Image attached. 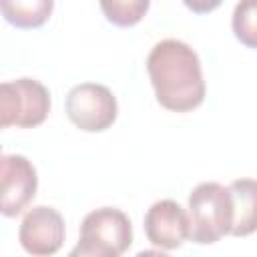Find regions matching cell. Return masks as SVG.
Wrapping results in <instances>:
<instances>
[{
  "mask_svg": "<svg viewBox=\"0 0 257 257\" xmlns=\"http://www.w3.org/2000/svg\"><path fill=\"white\" fill-rule=\"evenodd\" d=\"M223 0H183V4L193 10L195 14H207V12H213L215 8L221 6Z\"/></svg>",
  "mask_w": 257,
  "mask_h": 257,
  "instance_id": "cell-13",
  "label": "cell"
},
{
  "mask_svg": "<svg viewBox=\"0 0 257 257\" xmlns=\"http://www.w3.org/2000/svg\"><path fill=\"white\" fill-rule=\"evenodd\" d=\"M98 4L110 24L128 28L145 18L151 0H98Z\"/></svg>",
  "mask_w": 257,
  "mask_h": 257,
  "instance_id": "cell-11",
  "label": "cell"
},
{
  "mask_svg": "<svg viewBox=\"0 0 257 257\" xmlns=\"http://www.w3.org/2000/svg\"><path fill=\"white\" fill-rule=\"evenodd\" d=\"M145 233L155 247L173 251L191 239V221L177 201L161 199L145 215Z\"/></svg>",
  "mask_w": 257,
  "mask_h": 257,
  "instance_id": "cell-8",
  "label": "cell"
},
{
  "mask_svg": "<svg viewBox=\"0 0 257 257\" xmlns=\"http://www.w3.org/2000/svg\"><path fill=\"white\" fill-rule=\"evenodd\" d=\"M66 116L74 126L86 133L106 131L118 112V104L108 86L98 82H80L66 94Z\"/></svg>",
  "mask_w": 257,
  "mask_h": 257,
  "instance_id": "cell-5",
  "label": "cell"
},
{
  "mask_svg": "<svg viewBox=\"0 0 257 257\" xmlns=\"http://www.w3.org/2000/svg\"><path fill=\"white\" fill-rule=\"evenodd\" d=\"M147 72L157 102L173 112H189L205 100V78L199 54L183 40L165 38L147 56Z\"/></svg>",
  "mask_w": 257,
  "mask_h": 257,
  "instance_id": "cell-1",
  "label": "cell"
},
{
  "mask_svg": "<svg viewBox=\"0 0 257 257\" xmlns=\"http://www.w3.org/2000/svg\"><path fill=\"white\" fill-rule=\"evenodd\" d=\"M133 245L131 219L114 207L90 211L80 225V237L72 257H118Z\"/></svg>",
  "mask_w": 257,
  "mask_h": 257,
  "instance_id": "cell-3",
  "label": "cell"
},
{
  "mask_svg": "<svg viewBox=\"0 0 257 257\" xmlns=\"http://www.w3.org/2000/svg\"><path fill=\"white\" fill-rule=\"evenodd\" d=\"M64 235L66 229L62 215L46 205L32 207L24 215L18 229V241L22 249L36 257L58 253L64 243Z\"/></svg>",
  "mask_w": 257,
  "mask_h": 257,
  "instance_id": "cell-7",
  "label": "cell"
},
{
  "mask_svg": "<svg viewBox=\"0 0 257 257\" xmlns=\"http://www.w3.org/2000/svg\"><path fill=\"white\" fill-rule=\"evenodd\" d=\"M233 199V225L231 235L247 237L257 231V181L237 179L229 185Z\"/></svg>",
  "mask_w": 257,
  "mask_h": 257,
  "instance_id": "cell-9",
  "label": "cell"
},
{
  "mask_svg": "<svg viewBox=\"0 0 257 257\" xmlns=\"http://www.w3.org/2000/svg\"><path fill=\"white\" fill-rule=\"evenodd\" d=\"M189 221L191 239L199 245H213L231 235L233 199L229 187L215 181L197 185L189 195Z\"/></svg>",
  "mask_w": 257,
  "mask_h": 257,
  "instance_id": "cell-2",
  "label": "cell"
},
{
  "mask_svg": "<svg viewBox=\"0 0 257 257\" xmlns=\"http://www.w3.org/2000/svg\"><path fill=\"white\" fill-rule=\"evenodd\" d=\"M0 211L4 217L20 215L34 199L38 177L24 155H2L0 159Z\"/></svg>",
  "mask_w": 257,
  "mask_h": 257,
  "instance_id": "cell-6",
  "label": "cell"
},
{
  "mask_svg": "<svg viewBox=\"0 0 257 257\" xmlns=\"http://www.w3.org/2000/svg\"><path fill=\"white\" fill-rule=\"evenodd\" d=\"M50 92L34 78H16L0 84V124L32 128L46 120Z\"/></svg>",
  "mask_w": 257,
  "mask_h": 257,
  "instance_id": "cell-4",
  "label": "cell"
},
{
  "mask_svg": "<svg viewBox=\"0 0 257 257\" xmlns=\"http://www.w3.org/2000/svg\"><path fill=\"white\" fill-rule=\"evenodd\" d=\"M235 38L247 48H257V0H239L231 18Z\"/></svg>",
  "mask_w": 257,
  "mask_h": 257,
  "instance_id": "cell-12",
  "label": "cell"
},
{
  "mask_svg": "<svg viewBox=\"0 0 257 257\" xmlns=\"http://www.w3.org/2000/svg\"><path fill=\"white\" fill-rule=\"evenodd\" d=\"M2 16L16 28L42 26L54 8V0H0Z\"/></svg>",
  "mask_w": 257,
  "mask_h": 257,
  "instance_id": "cell-10",
  "label": "cell"
}]
</instances>
